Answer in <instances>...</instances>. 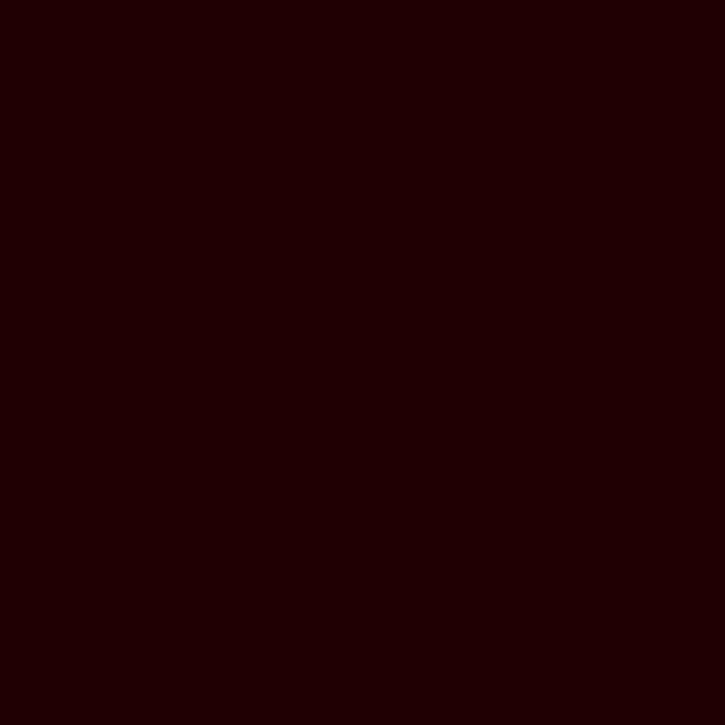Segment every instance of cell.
Returning a JSON list of instances; mask_svg holds the SVG:
<instances>
[]
</instances>
